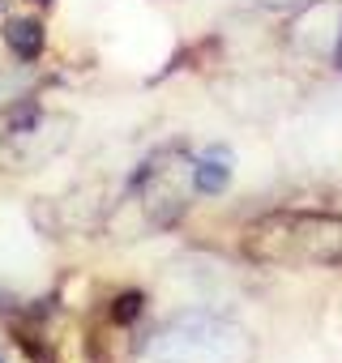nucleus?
Segmentation results:
<instances>
[{"label": "nucleus", "mask_w": 342, "mask_h": 363, "mask_svg": "<svg viewBox=\"0 0 342 363\" xmlns=\"http://www.w3.org/2000/svg\"><path fill=\"white\" fill-rule=\"evenodd\" d=\"M231 179V154L227 150H210L206 158H193V189L197 193H223Z\"/></svg>", "instance_id": "f257e3e1"}, {"label": "nucleus", "mask_w": 342, "mask_h": 363, "mask_svg": "<svg viewBox=\"0 0 342 363\" xmlns=\"http://www.w3.org/2000/svg\"><path fill=\"white\" fill-rule=\"evenodd\" d=\"M5 39H9V48H13L22 60H35V56L43 52V30H39V22H31V18H13V22L5 26Z\"/></svg>", "instance_id": "f03ea898"}, {"label": "nucleus", "mask_w": 342, "mask_h": 363, "mask_svg": "<svg viewBox=\"0 0 342 363\" xmlns=\"http://www.w3.org/2000/svg\"><path fill=\"white\" fill-rule=\"evenodd\" d=\"M120 308H116V320H133L137 316V308H141V295H124V299H116Z\"/></svg>", "instance_id": "7ed1b4c3"}, {"label": "nucleus", "mask_w": 342, "mask_h": 363, "mask_svg": "<svg viewBox=\"0 0 342 363\" xmlns=\"http://www.w3.org/2000/svg\"><path fill=\"white\" fill-rule=\"evenodd\" d=\"M270 5H287V0H270Z\"/></svg>", "instance_id": "20e7f679"}]
</instances>
